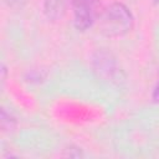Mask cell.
<instances>
[{
    "mask_svg": "<svg viewBox=\"0 0 159 159\" xmlns=\"http://www.w3.org/2000/svg\"><path fill=\"white\" fill-rule=\"evenodd\" d=\"M152 97H153V101L159 104V81H158L157 86L154 87V91H153V96Z\"/></svg>",
    "mask_w": 159,
    "mask_h": 159,
    "instance_id": "cell-5",
    "label": "cell"
},
{
    "mask_svg": "<svg viewBox=\"0 0 159 159\" xmlns=\"http://www.w3.org/2000/svg\"><path fill=\"white\" fill-rule=\"evenodd\" d=\"M70 0H43V12L50 20L61 19L68 6Z\"/></svg>",
    "mask_w": 159,
    "mask_h": 159,
    "instance_id": "cell-3",
    "label": "cell"
},
{
    "mask_svg": "<svg viewBox=\"0 0 159 159\" xmlns=\"http://www.w3.org/2000/svg\"><path fill=\"white\" fill-rule=\"evenodd\" d=\"M5 2H6L9 6L17 9V7H21V6L26 2V0H5Z\"/></svg>",
    "mask_w": 159,
    "mask_h": 159,
    "instance_id": "cell-4",
    "label": "cell"
},
{
    "mask_svg": "<svg viewBox=\"0 0 159 159\" xmlns=\"http://www.w3.org/2000/svg\"><path fill=\"white\" fill-rule=\"evenodd\" d=\"M98 27L107 37H120L128 34L134 24L130 10L120 2H113L104 7L98 16Z\"/></svg>",
    "mask_w": 159,
    "mask_h": 159,
    "instance_id": "cell-1",
    "label": "cell"
},
{
    "mask_svg": "<svg viewBox=\"0 0 159 159\" xmlns=\"http://www.w3.org/2000/svg\"><path fill=\"white\" fill-rule=\"evenodd\" d=\"M73 10V22L77 30L84 31L91 27L99 16L98 0H71Z\"/></svg>",
    "mask_w": 159,
    "mask_h": 159,
    "instance_id": "cell-2",
    "label": "cell"
},
{
    "mask_svg": "<svg viewBox=\"0 0 159 159\" xmlns=\"http://www.w3.org/2000/svg\"><path fill=\"white\" fill-rule=\"evenodd\" d=\"M155 2H158V4H159V0H155Z\"/></svg>",
    "mask_w": 159,
    "mask_h": 159,
    "instance_id": "cell-6",
    "label": "cell"
}]
</instances>
